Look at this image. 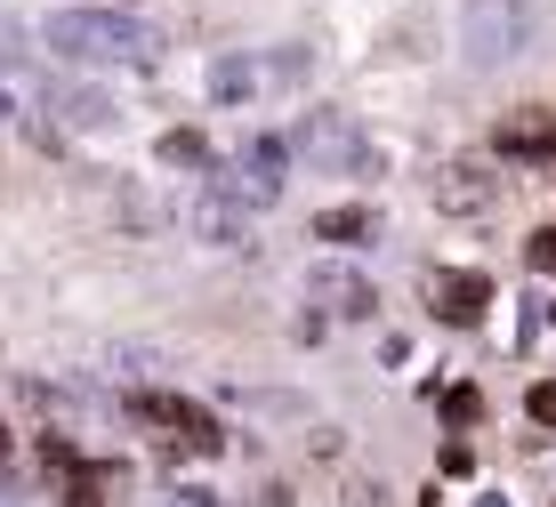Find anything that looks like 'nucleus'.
Masks as SVG:
<instances>
[{
    "instance_id": "19",
    "label": "nucleus",
    "mask_w": 556,
    "mask_h": 507,
    "mask_svg": "<svg viewBox=\"0 0 556 507\" xmlns=\"http://www.w3.org/2000/svg\"><path fill=\"white\" fill-rule=\"evenodd\" d=\"M548 322H556V306H548Z\"/></svg>"
},
{
    "instance_id": "10",
    "label": "nucleus",
    "mask_w": 556,
    "mask_h": 507,
    "mask_svg": "<svg viewBox=\"0 0 556 507\" xmlns=\"http://www.w3.org/2000/svg\"><path fill=\"white\" fill-rule=\"evenodd\" d=\"M194 233H202V242H218V250H242V242H251V218H242L235 202H202L194 210Z\"/></svg>"
},
{
    "instance_id": "6",
    "label": "nucleus",
    "mask_w": 556,
    "mask_h": 507,
    "mask_svg": "<svg viewBox=\"0 0 556 507\" xmlns=\"http://www.w3.org/2000/svg\"><path fill=\"white\" fill-rule=\"evenodd\" d=\"M428 306H435L444 322H476V315L492 306V282L468 275V266H435V275H428Z\"/></svg>"
},
{
    "instance_id": "18",
    "label": "nucleus",
    "mask_w": 556,
    "mask_h": 507,
    "mask_svg": "<svg viewBox=\"0 0 556 507\" xmlns=\"http://www.w3.org/2000/svg\"><path fill=\"white\" fill-rule=\"evenodd\" d=\"M275 507H299V499H291V492H275Z\"/></svg>"
},
{
    "instance_id": "13",
    "label": "nucleus",
    "mask_w": 556,
    "mask_h": 507,
    "mask_svg": "<svg viewBox=\"0 0 556 507\" xmlns=\"http://www.w3.org/2000/svg\"><path fill=\"white\" fill-rule=\"evenodd\" d=\"M525 411H532V427H556V379H532Z\"/></svg>"
},
{
    "instance_id": "17",
    "label": "nucleus",
    "mask_w": 556,
    "mask_h": 507,
    "mask_svg": "<svg viewBox=\"0 0 556 507\" xmlns=\"http://www.w3.org/2000/svg\"><path fill=\"white\" fill-rule=\"evenodd\" d=\"M0 476H9V427H0Z\"/></svg>"
},
{
    "instance_id": "14",
    "label": "nucleus",
    "mask_w": 556,
    "mask_h": 507,
    "mask_svg": "<svg viewBox=\"0 0 556 507\" xmlns=\"http://www.w3.org/2000/svg\"><path fill=\"white\" fill-rule=\"evenodd\" d=\"M210 89H218V97H242V89H251V65H235V56H226V65L210 73Z\"/></svg>"
},
{
    "instance_id": "15",
    "label": "nucleus",
    "mask_w": 556,
    "mask_h": 507,
    "mask_svg": "<svg viewBox=\"0 0 556 507\" xmlns=\"http://www.w3.org/2000/svg\"><path fill=\"white\" fill-rule=\"evenodd\" d=\"M444 411H452V427H476V411H484V403H476V386H452Z\"/></svg>"
},
{
    "instance_id": "9",
    "label": "nucleus",
    "mask_w": 556,
    "mask_h": 507,
    "mask_svg": "<svg viewBox=\"0 0 556 507\" xmlns=\"http://www.w3.org/2000/svg\"><path fill=\"white\" fill-rule=\"evenodd\" d=\"M315 233H323V242H339V250H363L379 233V218L363 202H339V210H323V218H315Z\"/></svg>"
},
{
    "instance_id": "7",
    "label": "nucleus",
    "mask_w": 556,
    "mask_h": 507,
    "mask_svg": "<svg viewBox=\"0 0 556 507\" xmlns=\"http://www.w3.org/2000/svg\"><path fill=\"white\" fill-rule=\"evenodd\" d=\"M299 153L306 162H339L348 169V162H363V138L348 129V113H315V122L299 129Z\"/></svg>"
},
{
    "instance_id": "16",
    "label": "nucleus",
    "mask_w": 556,
    "mask_h": 507,
    "mask_svg": "<svg viewBox=\"0 0 556 507\" xmlns=\"http://www.w3.org/2000/svg\"><path fill=\"white\" fill-rule=\"evenodd\" d=\"M16 56H25L16 49V25H0V65H16Z\"/></svg>"
},
{
    "instance_id": "1",
    "label": "nucleus",
    "mask_w": 556,
    "mask_h": 507,
    "mask_svg": "<svg viewBox=\"0 0 556 507\" xmlns=\"http://www.w3.org/2000/svg\"><path fill=\"white\" fill-rule=\"evenodd\" d=\"M49 49L73 56V65H153L162 33H153L146 16H122V9H56Z\"/></svg>"
},
{
    "instance_id": "20",
    "label": "nucleus",
    "mask_w": 556,
    "mask_h": 507,
    "mask_svg": "<svg viewBox=\"0 0 556 507\" xmlns=\"http://www.w3.org/2000/svg\"><path fill=\"white\" fill-rule=\"evenodd\" d=\"M0 113H9V105H0Z\"/></svg>"
},
{
    "instance_id": "8",
    "label": "nucleus",
    "mask_w": 556,
    "mask_h": 507,
    "mask_svg": "<svg viewBox=\"0 0 556 507\" xmlns=\"http://www.w3.org/2000/svg\"><path fill=\"white\" fill-rule=\"evenodd\" d=\"M306 299H331V315H371V282L363 275H348V266H315V275H306Z\"/></svg>"
},
{
    "instance_id": "4",
    "label": "nucleus",
    "mask_w": 556,
    "mask_h": 507,
    "mask_svg": "<svg viewBox=\"0 0 556 507\" xmlns=\"http://www.w3.org/2000/svg\"><path fill=\"white\" fill-rule=\"evenodd\" d=\"M428 202L444 210V218H484V210H501V178H492L484 162H435Z\"/></svg>"
},
{
    "instance_id": "3",
    "label": "nucleus",
    "mask_w": 556,
    "mask_h": 507,
    "mask_svg": "<svg viewBox=\"0 0 556 507\" xmlns=\"http://www.w3.org/2000/svg\"><path fill=\"white\" fill-rule=\"evenodd\" d=\"M129 419L162 427V435L178 443V452H194V459H218V452H226L218 419H210L202 403H186V395H162V386H146V395H129Z\"/></svg>"
},
{
    "instance_id": "11",
    "label": "nucleus",
    "mask_w": 556,
    "mask_h": 507,
    "mask_svg": "<svg viewBox=\"0 0 556 507\" xmlns=\"http://www.w3.org/2000/svg\"><path fill=\"white\" fill-rule=\"evenodd\" d=\"M162 162H186V169H202L210 153H202V138H194V129H169V138H162Z\"/></svg>"
},
{
    "instance_id": "12",
    "label": "nucleus",
    "mask_w": 556,
    "mask_h": 507,
    "mask_svg": "<svg viewBox=\"0 0 556 507\" xmlns=\"http://www.w3.org/2000/svg\"><path fill=\"white\" fill-rule=\"evenodd\" d=\"M525 266H532V275H556V226H541L525 242Z\"/></svg>"
},
{
    "instance_id": "5",
    "label": "nucleus",
    "mask_w": 556,
    "mask_h": 507,
    "mask_svg": "<svg viewBox=\"0 0 556 507\" xmlns=\"http://www.w3.org/2000/svg\"><path fill=\"white\" fill-rule=\"evenodd\" d=\"M492 145H501L508 162H556V113H548V105L501 113V129H492Z\"/></svg>"
},
{
    "instance_id": "2",
    "label": "nucleus",
    "mask_w": 556,
    "mask_h": 507,
    "mask_svg": "<svg viewBox=\"0 0 556 507\" xmlns=\"http://www.w3.org/2000/svg\"><path fill=\"white\" fill-rule=\"evenodd\" d=\"M525 33H532V0H468V9H459V56H468V65L516 56Z\"/></svg>"
}]
</instances>
